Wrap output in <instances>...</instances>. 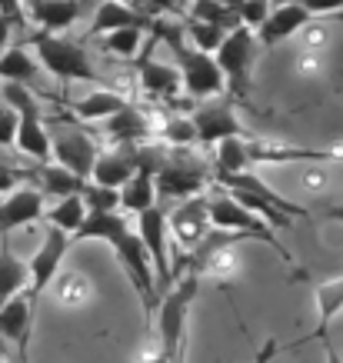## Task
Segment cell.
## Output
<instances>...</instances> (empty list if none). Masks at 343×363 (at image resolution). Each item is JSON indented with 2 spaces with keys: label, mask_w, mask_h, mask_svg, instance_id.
Wrapping results in <instances>:
<instances>
[{
  "label": "cell",
  "mask_w": 343,
  "mask_h": 363,
  "mask_svg": "<svg viewBox=\"0 0 343 363\" xmlns=\"http://www.w3.org/2000/svg\"><path fill=\"white\" fill-rule=\"evenodd\" d=\"M74 240H103L111 243L113 257H117V264L127 270L130 277V284L137 286V294H140V303H144V313L147 320L154 317V307L160 303V294H157V280H154V267H150V257H147L144 243L137 237V230L127 227L120 210H113V213H87V220L77 227V233L70 237Z\"/></svg>",
  "instance_id": "6da1fadb"
},
{
  "label": "cell",
  "mask_w": 343,
  "mask_h": 363,
  "mask_svg": "<svg viewBox=\"0 0 343 363\" xmlns=\"http://www.w3.org/2000/svg\"><path fill=\"white\" fill-rule=\"evenodd\" d=\"M154 33L167 44V50L174 54L180 70V80H184V90H187L193 100H217L227 94V80H223L217 60L207 54H200L184 40V27H180V17H160L154 21Z\"/></svg>",
  "instance_id": "7a4b0ae2"
},
{
  "label": "cell",
  "mask_w": 343,
  "mask_h": 363,
  "mask_svg": "<svg viewBox=\"0 0 343 363\" xmlns=\"http://www.w3.org/2000/svg\"><path fill=\"white\" fill-rule=\"evenodd\" d=\"M213 184H217L227 197L237 200L240 207L257 213L274 233L290 227L287 217H307V207H300V203H293L290 197L277 194V190L270 187V184H264L254 170H244V174H213Z\"/></svg>",
  "instance_id": "3957f363"
},
{
  "label": "cell",
  "mask_w": 343,
  "mask_h": 363,
  "mask_svg": "<svg viewBox=\"0 0 343 363\" xmlns=\"http://www.w3.org/2000/svg\"><path fill=\"white\" fill-rule=\"evenodd\" d=\"M200 294V274L187 270L184 280L167 290L157 303V350L170 363H184V340H187V320L193 300Z\"/></svg>",
  "instance_id": "277c9868"
},
{
  "label": "cell",
  "mask_w": 343,
  "mask_h": 363,
  "mask_svg": "<svg viewBox=\"0 0 343 363\" xmlns=\"http://www.w3.org/2000/svg\"><path fill=\"white\" fill-rule=\"evenodd\" d=\"M27 44L37 50V64L50 70L57 80H64V84H100L97 67L87 57L84 44H77V40L37 30L27 37Z\"/></svg>",
  "instance_id": "5b68a950"
},
{
  "label": "cell",
  "mask_w": 343,
  "mask_h": 363,
  "mask_svg": "<svg viewBox=\"0 0 343 363\" xmlns=\"http://www.w3.org/2000/svg\"><path fill=\"white\" fill-rule=\"evenodd\" d=\"M257 54H260V44H257L254 30L237 27V30L227 33L220 50L213 54L223 80H227V94H233V97H240V100L250 97V74H254Z\"/></svg>",
  "instance_id": "8992f818"
},
{
  "label": "cell",
  "mask_w": 343,
  "mask_h": 363,
  "mask_svg": "<svg viewBox=\"0 0 343 363\" xmlns=\"http://www.w3.org/2000/svg\"><path fill=\"white\" fill-rule=\"evenodd\" d=\"M207 217H210V227L213 230H223V233H244V237H250V240H264L266 247H274L277 250L280 260H293L283 247H280L277 233L270 230L257 213H250L247 207H240L233 197H227L220 190V197H207Z\"/></svg>",
  "instance_id": "52a82bcc"
},
{
  "label": "cell",
  "mask_w": 343,
  "mask_h": 363,
  "mask_svg": "<svg viewBox=\"0 0 343 363\" xmlns=\"http://www.w3.org/2000/svg\"><path fill=\"white\" fill-rule=\"evenodd\" d=\"M137 237L144 243L147 257H150V267H154L157 274V294L164 297L170 286L177 284V277H174V267H170V237H167V213L160 203H154L150 210H144L140 217H137Z\"/></svg>",
  "instance_id": "ba28073f"
},
{
  "label": "cell",
  "mask_w": 343,
  "mask_h": 363,
  "mask_svg": "<svg viewBox=\"0 0 343 363\" xmlns=\"http://www.w3.org/2000/svg\"><path fill=\"white\" fill-rule=\"evenodd\" d=\"M50 160H57V167H64L67 174L87 184L97 164V143L90 133L67 127V121H60V127L50 133Z\"/></svg>",
  "instance_id": "9c48e42d"
},
{
  "label": "cell",
  "mask_w": 343,
  "mask_h": 363,
  "mask_svg": "<svg viewBox=\"0 0 343 363\" xmlns=\"http://www.w3.org/2000/svg\"><path fill=\"white\" fill-rule=\"evenodd\" d=\"M210 233V217H207V197H190L177 203V210L167 217V237L177 243V250H184V267L193 257L200 243Z\"/></svg>",
  "instance_id": "30bf717a"
},
{
  "label": "cell",
  "mask_w": 343,
  "mask_h": 363,
  "mask_svg": "<svg viewBox=\"0 0 343 363\" xmlns=\"http://www.w3.org/2000/svg\"><path fill=\"white\" fill-rule=\"evenodd\" d=\"M67 250H70V237H67L64 230H57V227H47L44 243L37 247V253H33L30 264H27V270H30L27 300H30L33 310H37L40 297H44V290L57 280V274H60V264H64Z\"/></svg>",
  "instance_id": "8fae6325"
},
{
  "label": "cell",
  "mask_w": 343,
  "mask_h": 363,
  "mask_svg": "<svg viewBox=\"0 0 343 363\" xmlns=\"http://www.w3.org/2000/svg\"><path fill=\"white\" fill-rule=\"evenodd\" d=\"M213 177L197 164V160H164V167L157 170V203L164 200H190L200 197L203 187Z\"/></svg>",
  "instance_id": "7c38bea8"
},
{
  "label": "cell",
  "mask_w": 343,
  "mask_h": 363,
  "mask_svg": "<svg viewBox=\"0 0 343 363\" xmlns=\"http://www.w3.org/2000/svg\"><path fill=\"white\" fill-rule=\"evenodd\" d=\"M190 121L197 127V143H207V147H217L223 140H250V133L244 130V123L237 121V113L227 100H207L200 104L197 111L190 113Z\"/></svg>",
  "instance_id": "4fadbf2b"
},
{
  "label": "cell",
  "mask_w": 343,
  "mask_h": 363,
  "mask_svg": "<svg viewBox=\"0 0 343 363\" xmlns=\"http://www.w3.org/2000/svg\"><path fill=\"white\" fill-rule=\"evenodd\" d=\"M164 167V157L150 150V147H140V164H137V174L120 187V210L127 213H144L157 203V170Z\"/></svg>",
  "instance_id": "5bb4252c"
},
{
  "label": "cell",
  "mask_w": 343,
  "mask_h": 363,
  "mask_svg": "<svg viewBox=\"0 0 343 363\" xmlns=\"http://www.w3.org/2000/svg\"><path fill=\"white\" fill-rule=\"evenodd\" d=\"M40 217H44V194L37 187H17L0 200V237L21 230V227H30Z\"/></svg>",
  "instance_id": "9a60e30c"
},
{
  "label": "cell",
  "mask_w": 343,
  "mask_h": 363,
  "mask_svg": "<svg viewBox=\"0 0 343 363\" xmlns=\"http://www.w3.org/2000/svg\"><path fill=\"white\" fill-rule=\"evenodd\" d=\"M137 164H140V147H113L107 154H97L90 184L107 187V190H120L137 174Z\"/></svg>",
  "instance_id": "2e32d148"
},
{
  "label": "cell",
  "mask_w": 343,
  "mask_h": 363,
  "mask_svg": "<svg viewBox=\"0 0 343 363\" xmlns=\"http://www.w3.org/2000/svg\"><path fill=\"white\" fill-rule=\"evenodd\" d=\"M310 23H313V17L300 7L297 0H293V4H277V7L270 11V17L264 21V27L257 30V44L277 47V44H283L287 37H293V33L307 30Z\"/></svg>",
  "instance_id": "e0dca14e"
},
{
  "label": "cell",
  "mask_w": 343,
  "mask_h": 363,
  "mask_svg": "<svg viewBox=\"0 0 343 363\" xmlns=\"http://www.w3.org/2000/svg\"><path fill=\"white\" fill-rule=\"evenodd\" d=\"M137 77H140L144 94H150L154 100H177L180 90H184V80H180L177 67L160 64V60H154V57L137 60Z\"/></svg>",
  "instance_id": "ac0fdd59"
},
{
  "label": "cell",
  "mask_w": 343,
  "mask_h": 363,
  "mask_svg": "<svg viewBox=\"0 0 343 363\" xmlns=\"http://www.w3.org/2000/svg\"><path fill=\"white\" fill-rule=\"evenodd\" d=\"M113 30H154V21L140 11H130L123 4H113V0H103L94 13V23H90V33L94 37H107Z\"/></svg>",
  "instance_id": "d6986e66"
},
{
  "label": "cell",
  "mask_w": 343,
  "mask_h": 363,
  "mask_svg": "<svg viewBox=\"0 0 343 363\" xmlns=\"http://www.w3.org/2000/svg\"><path fill=\"white\" fill-rule=\"evenodd\" d=\"M103 133L111 137L113 147H144V140L150 137V121L137 107H123L120 113H113L111 121H103Z\"/></svg>",
  "instance_id": "ffe728a7"
},
{
  "label": "cell",
  "mask_w": 343,
  "mask_h": 363,
  "mask_svg": "<svg viewBox=\"0 0 343 363\" xmlns=\"http://www.w3.org/2000/svg\"><path fill=\"white\" fill-rule=\"evenodd\" d=\"M13 147H17L21 154H27L30 160H37V164H50V133H47V127H44V113L40 111L21 113Z\"/></svg>",
  "instance_id": "44dd1931"
},
{
  "label": "cell",
  "mask_w": 343,
  "mask_h": 363,
  "mask_svg": "<svg viewBox=\"0 0 343 363\" xmlns=\"http://www.w3.org/2000/svg\"><path fill=\"white\" fill-rule=\"evenodd\" d=\"M33 317H37V310L30 307L27 294L7 300V303L0 307V337L21 343L23 350H27V340H30V330H33Z\"/></svg>",
  "instance_id": "7402d4cb"
},
{
  "label": "cell",
  "mask_w": 343,
  "mask_h": 363,
  "mask_svg": "<svg viewBox=\"0 0 343 363\" xmlns=\"http://www.w3.org/2000/svg\"><path fill=\"white\" fill-rule=\"evenodd\" d=\"M313 303H317V340L330 343L333 320L343 313V274L337 280H323L313 290Z\"/></svg>",
  "instance_id": "603a6c76"
},
{
  "label": "cell",
  "mask_w": 343,
  "mask_h": 363,
  "mask_svg": "<svg viewBox=\"0 0 343 363\" xmlns=\"http://www.w3.org/2000/svg\"><path fill=\"white\" fill-rule=\"evenodd\" d=\"M27 286H30V270H27V264L11 250V243L4 237V240H0V307H4L7 300L27 294Z\"/></svg>",
  "instance_id": "cb8c5ba5"
},
{
  "label": "cell",
  "mask_w": 343,
  "mask_h": 363,
  "mask_svg": "<svg viewBox=\"0 0 343 363\" xmlns=\"http://www.w3.org/2000/svg\"><path fill=\"white\" fill-rule=\"evenodd\" d=\"M127 107V97L117 94V90H107V87H97L90 90L87 97H80L70 104V111L77 113L80 121H94V123H103L111 121L113 113H120Z\"/></svg>",
  "instance_id": "d4e9b609"
},
{
  "label": "cell",
  "mask_w": 343,
  "mask_h": 363,
  "mask_svg": "<svg viewBox=\"0 0 343 363\" xmlns=\"http://www.w3.org/2000/svg\"><path fill=\"white\" fill-rule=\"evenodd\" d=\"M27 180H33V187L47 197H57L64 200L70 197V194H80L84 190V180H77L74 174H67L64 167H50V164H40L33 167V170H27Z\"/></svg>",
  "instance_id": "484cf974"
},
{
  "label": "cell",
  "mask_w": 343,
  "mask_h": 363,
  "mask_svg": "<svg viewBox=\"0 0 343 363\" xmlns=\"http://www.w3.org/2000/svg\"><path fill=\"white\" fill-rule=\"evenodd\" d=\"M80 13H84V4H80V0H40L37 7H30V17L40 23L47 33L67 30Z\"/></svg>",
  "instance_id": "4316f807"
},
{
  "label": "cell",
  "mask_w": 343,
  "mask_h": 363,
  "mask_svg": "<svg viewBox=\"0 0 343 363\" xmlns=\"http://www.w3.org/2000/svg\"><path fill=\"white\" fill-rule=\"evenodd\" d=\"M37 60H33L23 47H7L4 54H0V80L4 84H21L27 87L33 77H37Z\"/></svg>",
  "instance_id": "83f0119b"
},
{
  "label": "cell",
  "mask_w": 343,
  "mask_h": 363,
  "mask_svg": "<svg viewBox=\"0 0 343 363\" xmlns=\"http://www.w3.org/2000/svg\"><path fill=\"white\" fill-rule=\"evenodd\" d=\"M47 220H50V227L64 230L67 237H74L80 223L87 220V207H84V197H80V194H70V197L57 200L54 207L47 210Z\"/></svg>",
  "instance_id": "f1b7e54d"
},
{
  "label": "cell",
  "mask_w": 343,
  "mask_h": 363,
  "mask_svg": "<svg viewBox=\"0 0 343 363\" xmlns=\"http://www.w3.org/2000/svg\"><path fill=\"white\" fill-rule=\"evenodd\" d=\"M180 27H184V40L207 57L217 54L220 44L227 40V33H230V30H223V27H213V23H200V21H193V17H187Z\"/></svg>",
  "instance_id": "f546056e"
},
{
  "label": "cell",
  "mask_w": 343,
  "mask_h": 363,
  "mask_svg": "<svg viewBox=\"0 0 343 363\" xmlns=\"http://www.w3.org/2000/svg\"><path fill=\"white\" fill-rule=\"evenodd\" d=\"M187 17L200 23H213V27H223V30H237L240 27V17L237 11H230L223 0H190Z\"/></svg>",
  "instance_id": "4dcf8cb0"
},
{
  "label": "cell",
  "mask_w": 343,
  "mask_h": 363,
  "mask_svg": "<svg viewBox=\"0 0 343 363\" xmlns=\"http://www.w3.org/2000/svg\"><path fill=\"white\" fill-rule=\"evenodd\" d=\"M57 300L64 307H84L87 300H94V284H90L87 274H67L57 280Z\"/></svg>",
  "instance_id": "1f68e13d"
},
{
  "label": "cell",
  "mask_w": 343,
  "mask_h": 363,
  "mask_svg": "<svg viewBox=\"0 0 343 363\" xmlns=\"http://www.w3.org/2000/svg\"><path fill=\"white\" fill-rule=\"evenodd\" d=\"M80 197H84L87 213H113V210H120V190L97 187V184H90V180L84 184Z\"/></svg>",
  "instance_id": "d6a6232c"
},
{
  "label": "cell",
  "mask_w": 343,
  "mask_h": 363,
  "mask_svg": "<svg viewBox=\"0 0 343 363\" xmlns=\"http://www.w3.org/2000/svg\"><path fill=\"white\" fill-rule=\"evenodd\" d=\"M144 33L147 30H113L103 37V50L123 57V60H130V57H137L140 44H144Z\"/></svg>",
  "instance_id": "836d02e7"
},
{
  "label": "cell",
  "mask_w": 343,
  "mask_h": 363,
  "mask_svg": "<svg viewBox=\"0 0 343 363\" xmlns=\"http://www.w3.org/2000/svg\"><path fill=\"white\" fill-rule=\"evenodd\" d=\"M160 140L170 143V147H190V143H197V127H193V121L190 117H170V121H164V127H160Z\"/></svg>",
  "instance_id": "e575fe53"
},
{
  "label": "cell",
  "mask_w": 343,
  "mask_h": 363,
  "mask_svg": "<svg viewBox=\"0 0 343 363\" xmlns=\"http://www.w3.org/2000/svg\"><path fill=\"white\" fill-rule=\"evenodd\" d=\"M270 11H274V0H244L240 7H237V17H240V27H247V30H260L264 27V21L270 17Z\"/></svg>",
  "instance_id": "d590c367"
},
{
  "label": "cell",
  "mask_w": 343,
  "mask_h": 363,
  "mask_svg": "<svg viewBox=\"0 0 343 363\" xmlns=\"http://www.w3.org/2000/svg\"><path fill=\"white\" fill-rule=\"evenodd\" d=\"M0 94H4V104H7L17 117H21V113H30V111H40V104L33 100V94L27 87H21V84H4Z\"/></svg>",
  "instance_id": "8d00e7d4"
},
{
  "label": "cell",
  "mask_w": 343,
  "mask_h": 363,
  "mask_svg": "<svg viewBox=\"0 0 343 363\" xmlns=\"http://www.w3.org/2000/svg\"><path fill=\"white\" fill-rule=\"evenodd\" d=\"M310 17H337L343 13V0H297Z\"/></svg>",
  "instance_id": "74e56055"
},
{
  "label": "cell",
  "mask_w": 343,
  "mask_h": 363,
  "mask_svg": "<svg viewBox=\"0 0 343 363\" xmlns=\"http://www.w3.org/2000/svg\"><path fill=\"white\" fill-rule=\"evenodd\" d=\"M144 4V13L150 21H160V17H180V0H140Z\"/></svg>",
  "instance_id": "f35d334b"
},
{
  "label": "cell",
  "mask_w": 343,
  "mask_h": 363,
  "mask_svg": "<svg viewBox=\"0 0 343 363\" xmlns=\"http://www.w3.org/2000/svg\"><path fill=\"white\" fill-rule=\"evenodd\" d=\"M17 123H21V117L11 107H0V147H11L17 140Z\"/></svg>",
  "instance_id": "ab89813d"
},
{
  "label": "cell",
  "mask_w": 343,
  "mask_h": 363,
  "mask_svg": "<svg viewBox=\"0 0 343 363\" xmlns=\"http://www.w3.org/2000/svg\"><path fill=\"white\" fill-rule=\"evenodd\" d=\"M21 180H27V170L0 164V194H13V190L21 187Z\"/></svg>",
  "instance_id": "60d3db41"
},
{
  "label": "cell",
  "mask_w": 343,
  "mask_h": 363,
  "mask_svg": "<svg viewBox=\"0 0 343 363\" xmlns=\"http://www.w3.org/2000/svg\"><path fill=\"white\" fill-rule=\"evenodd\" d=\"M307 37H303V44H307V50H317V54H320V47L327 44V27H320V23H310V27H307Z\"/></svg>",
  "instance_id": "b9f144b4"
},
{
  "label": "cell",
  "mask_w": 343,
  "mask_h": 363,
  "mask_svg": "<svg viewBox=\"0 0 343 363\" xmlns=\"http://www.w3.org/2000/svg\"><path fill=\"white\" fill-rule=\"evenodd\" d=\"M13 27H17V23H13V21H7V17L0 13V54H4V50H7V44H11V33H13Z\"/></svg>",
  "instance_id": "7bdbcfd3"
},
{
  "label": "cell",
  "mask_w": 343,
  "mask_h": 363,
  "mask_svg": "<svg viewBox=\"0 0 343 363\" xmlns=\"http://www.w3.org/2000/svg\"><path fill=\"white\" fill-rule=\"evenodd\" d=\"M323 350H327V363H343V353L333 343H323Z\"/></svg>",
  "instance_id": "ee69618b"
},
{
  "label": "cell",
  "mask_w": 343,
  "mask_h": 363,
  "mask_svg": "<svg viewBox=\"0 0 343 363\" xmlns=\"http://www.w3.org/2000/svg\"><path fill=\"white\" fill-rule=\"evenodd\" d=\"M144 363H170V360H167V357H164L160 350H150V353H147V360H144Z\"/></svg>",
  "instance_id": "f6af8a7d"
},
{
  "label": "cell",
  "mask_w": 343,
  "mask_h": 363,
  "mask_svg": "<svg viewBox=\"0 0 343 363\" xmlns=\"http://www.w3.org/2000/svg\"><path fill=\"white\" fill-rule=\"evenodd\" d=\"M113 4H123V7H130V11H140V13H144V4H140V0H113Z\"/></svg>",
  "instance_id": "bcb514c9"
},
{
  "label": "cell",
  "mask_w": 343,
  "mask_h": 363,
  "mask_svg": "<svg viewBox=\"0 0 343 363\" xmlns=\"http://www.w3.org/2000/svg\"><path fill=\"white\" fill-rule=\"evenodd\" d=\"M13 363H27V350H23V347L17 350V360H13Z\"/></svg>",
  "instance_id": "7dc6e473"
},
{
  "label": "cell",
  "mask_w": 343,
  "mask_h": 363,
  "mask_svg": "<svg viewBox=\"0 0 343 363\" xmlns=\"http://www.w3.org/2000/svg\"><path fill=\"white\" fill-rule=\"evenodd\" d=\"M223 4H227V7H230V11H237V7H240V4H244V0H223Z\"/></svg>",
  "instance_id": "c3c4849f"
},
{
  "label": "cell",
  "mask_w": 343,
  "mask_h": 363,
  "mask_svg": "<svg viewBox=\"0 0 343 363\" xmlns=\"http://www.w3.org/2000/svg\"><path fill=\"white\" fill-rule=\"evenodd\" d=\"M23 4H27V7H37V4H40V0H23Z\"/></svg>",
  "instance_id": "681fc988"
},
{
  "label": "cell",
  "mask_w": 343,
  "mask_h": 363,
  "mask_svg": "<svg viewBox=\"0 0 343 363\" xmlns=\"http://www.w3.org/2000/svg\"><path fill=\"white\" fill-rule=\"evenodd\" d=\"M333 21H343V13H337V17H333Z\"/></svg>",
  "instance_id": "f907efd6"
},
{
  "label": "cell",
  "mask_w": 343,
  "mask_h": 363,
  "mask_svg": "<svg viewBox=\"0 0 343 363\" xmlns=\"http://www.w3.org/2000/svg\"><path fill=\"white\" fill-rule=\"evenodd\" d=\"M0 363H4V360H0Z\"/></svg>",
  "instance_id": "816d5d0a"
}]
</instances>
